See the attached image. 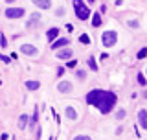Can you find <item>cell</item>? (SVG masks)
<instances>
[{"instance_id": "603a6c76", "label": "cell", "mask_w": 147, "mask_h": 140, "mask_svg": "<svg viewBox=\"0 0 147 140\" xmlns=\"http://www.w3.org/2000/svg\"><path fill=\"white\" fill-rule=\"evenodd\" d=\"M0 61L6 63V65H9V63H11V57H7V55H0Z\"/></svg>"}, {"instance_id": "7402d4cb", "label": "cell", "mask_w": 147, "mask_h": 140, "mask_svg": "<svg viewBox=\"0 0 147 140\" xmlns=\"http://www.w3.org/2000/svg\"><path fill=\"white\" fill-rule=\"evenodd\" d=\"M37 118H39V113H37V109H35V111H33V116H31V122H30V124H31V125H33V124H37Z\"/></svg>"}, {"instance_id": "4fadbf2b", "label": "cell", "mask_w": 147, "mask_h": 140, "mask_svg": "<svg viewBox=\"0 0 147 140\" xmlns=\"http://www.w3.org/2000/svg\"><path fill=\"white\" fill-rule=\"evenodd\" d=\"M39 87H40L39 81H30V79L26 81V88H28V90H39Z\"/></svg>"}, {"instance_id": "d6a6232c", "label": "cell", "mask_w": 147, "mask_h": 140, "mask_svg": "<svg viewBox=\"0 0 147 140\" xmlns=\"http://www.w3.org/2000/svg\"><path fill=\"white\" fill-rule=\"evenodd\" d=\"M0 85H2V83H0Z\"/></svg>"}, {"instance_id": "9a60e30c", "label": "cell", "mask_w": 147, "mask_h": 140, "mask_svg": "<svg viewBox=\"0 0 147 140\" xmlns=\"http://www.w3.org/2000/svg\"><path fill=\"white\" fill-rule=\"evenodd\" d=\"M28 120H30V118H28V114H22L20 118H18V127H20V129H26Z\"/></svg>"}, {"instance_id": "2e32d148", "label": "cell", "mask_w": 147, "mask_h": 140, "mask_svg": "<svg viewBox=\"0 0 147 140\" xmlns=\"http://www.w3.org/2000/svg\"><path fill=\"white\" fill-rule=\"evenodd\" d=\"M66 116H68V120H76L77 118V113L72 109V107H66Z\"/></svg>"}, {"instance_id": "3957f363", "label": "cell", "mask_w": 147, "mask_h": 140, "mask_svg": "<svg viewBox=\"0 0 147 140\" xmlns=\"http://www.w3.org/2000/svg\"><path fill=\"white\" fill-rule=\"evenodd\" d=\"M101 43H103V46H107V48H110V46H114L118 43V33L114 30H107L103 31V35H101Z\"/></svg>"}, {"instance_id": "7c38bea8", "label": "cell", "mask_w": 147, "mask_h": 140, "mask_svg": "<svg viewBox=\"0 0 147 140\" xmlns=\"http://www.w3.org/2000/svg\"><path fill=\"white\" fill-rule=\"evenodd\" d=\"M101 22H103V18H101V13H94V15H92V26H94V28H99Z\"/></svg>"}, {"instance_id": "7a4b0ae2", "label": "cell", "mask_w": 147, "mask_h": 140, "mask_svg": "<svg viewBox=\"0 0 147 140\" xmlns=\"http://www.w3.org/2000/svg\"><path fill=\"white\" fill-rule=\"evenodd\" d=\"M72 2H74V9H76V17L79 18V20H88L92 17L88 6H86L83 0H72Z\"/></svg>"}, {"instance_id": "ac0fdd59", "label": "cell", "mask_w": 147, "mask_h": 140, "mask_svg": "<svg viewBox=\"0 0 147 140\" xmlns=\"http://www.w3.org/2000/svg\"><path fill=\"white\" fill-rule=\"evenodd\" d=\"M79 43H83V44H90V37L86 35V33H83V35L79 37Z\"/></svg>"}, {"instance_id": "8992f818", "label": "cell", "mask_w": 147, "mask_h": 140, "mask_svg": "<svg viewBox=\"0 0 147 140\" xmlns=\"http://www.w3.org/2000/svg\"><path fill=\"white\" fill-rule=\"evenodd\" d=\"M20 52L26 54V55H37V48L33 44H22L20 46Z\"/></svg>"}, {"instance_id": "f1b7e54d", "label": "cell", "mask_w": 147, "mask_h": 140, "mask_svg": "<svg viewBox=\"0 0 147 140\" xmlns=\"http://www.w3.org/2000/svg\"><path fill=\"white\" fill-rule=\"evenodd\" d=\"M63 74H64V68L59 67V68H57V76H63Z\"/></svg>"}, {"instance_id": "83f0119b", "label": "cell", "mask_w": 147, "mask_h": 140, "mask_svg": "<svg viewBox=\"0 0 147 140\" xmlns=\"http://www.w3.org/2000/svg\"><path fill=\"white\" fill-rule=\"evenodd\" d=\"M123 116H125V111L119 109V111H118V118H123Z\"/></svg>"}, {"instance_id": "5b68a950", "label": "cell", "mask_w": 147, "mask_h": 140, "mask_svg": "<svg viewBox=\"0 0 147 140\" xmlns=\"http://www.w3.org/2000/svg\"><path fill=\"white\" fill-rule=\"evenodd\" d=\"M68 43H70V41H68L66 37H57V39L52 43V48H53V50H59L61 46H66Z\"/></svg>"}, {"instance_id": "cb8c5ba5", "label": "cell", "mask_w": 147, "mask_h": 140, "mask_svg": "<svg viewBox=\"0 0 147 140\" xmlns=\"http://www.w3.org/2000/svg\"><path fill=\"white\" fill-rule=\"evenodd\" d=\"M76 76H77V79H79V81H83V79H85V72H83V70H77Z\"/></svg>"}, {"instance_id": "277c9868", "label": "cell", "mask_w": 147, "mask_h": 140, "mask_svg": "<svg viewBox=\"0 0 147 140\" xmlns=\"http://www.w3.org/2000/svg\"><path fill=\"white\" fill-rule=\"evenodd\" d=\"M4 15L7 18H20V17H24V9L22 7H7Z\"/></svg>"}, {"instance_id": "30bf717a", "label": "cell", "mask_w": 147, "mask_h": 140, "mask_svg": "<svg viewBox=\"0 0 147 140\" xmlns=\"http://www.w3.org/2000/svg\"><path fill=\"white\" fill-rule=\"evenodd\" d=\"M33 4L37 7H40V9H50L52 7V2H50V0H33Z\"/></svg>"}, {"instance_id": "52a82bcc", "label": "cell", "mask_w": 147, "mask_h": 140, "mask_svg": "<svg viewBox=\"0 0 147 140\" xmlns=\"http://www.w3.org/2000/svg\"><path fill=\"white\" fill-rule=\"evenodd\" d=\"M138 124H140V127L147 129V111L142 109L140 113H138Z\"/></svg>"}, {"instance_id": "4dcf8cb0", "label": "cell", "mask_w": 147, "mask_h": 140, "mask_svg": "<svg viewBox=\"0 0 147 140\" xmlns=\"http://www.w3.org/2000/svg\"><path fill=\"white\" fill-rule=\"evenodd\" d=\"M144 98H147V90H145V92H144Z\"/></svg>"}, {"instance_id": "5bb4252c", "label": "cell", "mask_w": 147, "mask_h": 140, "mask_svg": "<svg viewBox=\"0 0 147 140\" xmlns=\"http://www.w3.org/2000/svg\"><path fill=\"white\" fill-rule=\"evenodd\" d=\"M39 20H40V15H39V13H33V15H31V20L28 22L26 26H28V28H33V26H35Z\"/></svg>"}, {"instance_id": "e0dca14e", "label": "cell", "mask_w": 147, "mask_h": 140, "mask_svg": "<svg viewBox=\"0 0 147 140\" xmlns=\"http://www.w3.org/2000/svg\"><path fill=\"white\" fill-rule=\"evenodd\" d=\"M88 67L92 72H98V65H96V59L94 57H88Z\"/></svg>"}, {"instance_id": "6da1fadb", "label": "cell", "mask_w": 147, "mask_h": 140, "mask_svg": "<svg viewBox=\"0 0 147 140\" xmlns=\"http://www.w3.org/2000/svg\"><path fill=\"white\" fill-rule=\"evenodd\" d=\"M86 103L96 105L103 114H109L116 105V94L110 90H103V88H94L86 94Z\"/></svg>"}, {"instance_id": "f546056e", "label": "cell", "mask_w": 147, "mask_h": 140, "mask_svg": "<svg viewBox=\"0 0 147 140\" xmlns=\"http://www.w3.org/2000/svg\"><path fill=\"white\" fill-rule=\"evenodd\" d=\"M6 2H7V4H13V2H17V0H6Z\"/></svg>"}, {"instance_id": "44dd1931", "label": "cell", "mask_w": 147, "mask_h": 140, "mask_svg": "<svg viewBox=\"0 0 147 140\" xmlns=\"http://www.w3.org/2000/svg\"><path fill=\"white\" fill-rule=\"evenodd\" d=\"M66 67H68V68H76V67H77V61H76V59H70V61L66 63Z\"/></svg>"}, {"instance_id": "d4e9b609", "label": "cell", "mask_w": 147, "mask_h": 140, "mask_svg": "<svg viewBox=\"0 0 147 140\" xmlns=\"http://www.w3.org/2000/svg\"><path fill=\"white\" fill-rule=\"evenodd\" d=\"M138 83H140V85H145V76L144 74H138Z\"/></svg>"}, {"instance_id": "9c48e42d", "label": "cell", "mask_w": 147, "mask_h": 140, "mask_svg": "<svg viewBox=\"0 0 147 140\" xmlns=\"http://www.w3.org/2000/svg\"><path fill=\"white\" fill-rule=\"evenodd\" d=\"M57 90L66 94V92H70V90H72V83H70V81H61V83L57 85Z\"/></svg>"}, {"instance_id": "484cf974", "label": "cell", "mask_w": 147, "mask_h": 140, "mask_svg": "<svg viewBox=\"0 0 147 140\" xmlns=\"http://www.w3.org/2000/svg\"><path fill=\"white\" fill-rule=\"evenodd\" d=\"M74 140H92V138L88 137V135H79V137H76Z\"/></svg>"}, {"instance_id": "8fae6325", "label": "cell", "mask_w": 147, "mask_h": 140, "mask_svg": "<svg viewBox=\"0 0 147 140\" xmlns=\"http://www.w3.org/2000/svg\"><path fill=\"white\" fill-rule=\"evenodd\" d=\"M46 37H48V41H52V43H53V41L59 37V28H50L48 33H46Z\"/></svg>"}, {"instance_id": "ffe728a7", "label": "cell", "mask_w": 147, "mask_h": 140, "mask_svg": "<svg viewBox=\"0 0 147 140\" xmlns=\"http://www.w3.org/2000/svg\"><path fill=\"white\" fill-rule=\"evenodd\" d=\"M144 57H147V48H142L138 52V59H144Z\"/></svg>"}, {"instance_id": "4316f807", "label": "cell", "mask_w": 147, "mask_h": 140, "mask_svg": "<svg viewBox=\"0 0 147 140\" xmlns=\"http://www.w3.org/2000/svg\"><path fill=\"white\" fill-rule=\"evenodd\" d=\"M129 26H131V28H138V22L136 20H129Z\"/></svg>"}, {"instance_id": "ba28073f", "label": "cell", "mask_w": 147, "mask_h": 140, "mask_svg": "<svg viewBox=\"0 0 147 140\" xmlns=\"http://www.w3.org/2000/svg\"><path fill=\"white\" fill-rule=\"evenodd\" d=\"M57 57L59 59H72V50L70 48H63V50H57Z\"/></svg>"}, {"instance_id": "d6986e66", "label": "cell", "mask_w": 147, "mask_h": 140, "mask_svg": "<svg viewBox=\"0 0 147 140\" xmlns=\"http://www.w3.org/2000/svg\"><path fill=\"white\" fill-rule=\"evenodd\" d=\"M0 46H2V48H6V46H7V39H6V35H4V33H0Z\"/></svg>"}, {"instance_id": "1f68e13d", "label": "cell", "mask_w": 147, "mask_h": 140, "mask_svg": "<svg viewBox=\"0 0 147 140\" xmlns=\"http://www.w3.org/2000/svg\"><path fill=\"white\" fill-rule=\"evenodd\" d=\"M50 140H53V137H52V138H50Z\"/></svg>"}]
</instances>
